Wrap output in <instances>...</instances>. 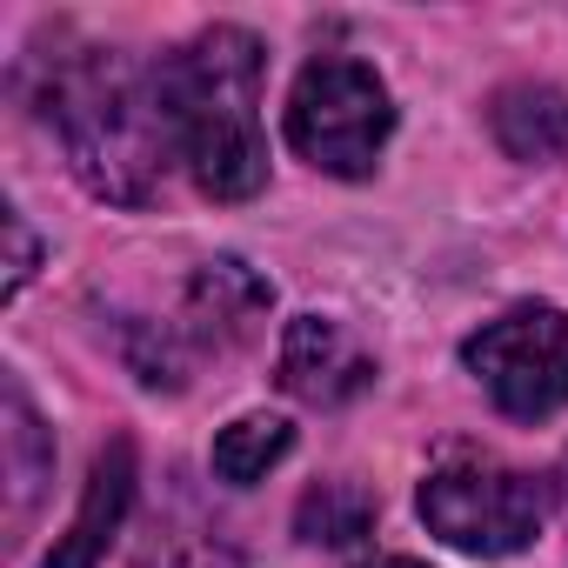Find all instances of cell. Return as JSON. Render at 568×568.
Wrapping results in <instances>:
<instances>
[{
    "instance_id": "5bb4252c",
    "label": "cell",
    "mask_w": 568,
    "mask_h": 568,
    "mask_svg": "<svg viewBox=\"0 0 568 568\" xmlns=\"http://www.w3.org/2000/svg\"><path fill=\"white\" fill-rule=\"evenodd\" d=\"M41 568H94V548H81V541H61Z\"/></svg>"
},
{
    "instance_id": "6da1fadb",
    "label": "cell",
    "mask_w": 568,
    "mask_h": 568,
    "mask_svg": "<svg viewBox=\"0 0 568 568\" xmlns=\"http://www.w3.org/2000/svg\"><path fill=\"white\" fill-rule=\"evenodd\" d=\"M161 108L174 154L187 161L194 187L214 201H247L267 181L261 141V41L247 28H207L174 48L161 68Z\"/></svg>"
},
{
    "instance_id": "277c9868",
    "label": "cell",
    "mask_w": 568,
    "mask_h": 568,
    "mask_svg": "<svg viewBox=\"0 0 568 568\" xmlns=\"http://www.w3.org/2000/svg\"><path fill=\"white\" fill-rule=\"evenodd\" d=\"M548 488L495 455H448L422 481V521L462 555H515L541 535Z\"/></svg>"
},
{
    "instance_id": "8fae6325",
    "label": "cell",
    "mask_w": 568,
    "mask_h": 568,
    "mask_svg": "<svg viewBox=\"0 0 568 568\" xmlns=\"http://www.w3.org/2000/svg\"><path fill=\"white\" fill-rule=\"evenodd\" d=\"M41 481H48V442H41V422L28 408L21 382H8V488H14V515L34 508Z\"/></svg>"
},
{
    "instance_id": "7c38bea8",
    "label": "cell",
    "mask_w": 568,
    "mask_h": 568,
    "mask_svg": "<svg viewBox=\"0 0 568 568\" xmlns=\"http://www.w3.org/2000/svg\"><path fill=\"white\" fill-rule=\"evenodd\" d=\"M161 568H241V555H234L227 541H187V548H174Z\"/></svg>"
},
{
    "instance_id": "8992f818",
    "label": "cell",
    "mask_w": 568,
    "mask_h": 568,
    "mask_svg": "<svg viewBox=\"0 0 568 568\" xmlns=\"http://www.w3.org/2000/svg\"><path fill=\"white\" fill-rule=\"evenodd\" d=\"M375 382V362L355 348V335L328 315H302L281 335V388L315 402V408H335L348 395H362Z\"/></svg>"
},
{
    "instance_id": "7a4b0ae2",
    "label": "cell",
    "mask_w": 568,
    "mask_h": 568,
    "mask_svg": "<svg viewBox=\"0 0 568 568\" xmlns=\"http://www.w3.org/2000/svg\"><path fill=\"white\" fill-rule=\"evenodd\" d=\"M54 128L68 141L74 174L101 201H154L161 168H168V108H161V74H148L128 54L88 48L54 74Z\"/></svg>"
},
{
    "instance_id": "4fadbf2b",
    "label": "cell",
    "mask_w": 568,
    "mask_h": 568,
    "mask_svg": "<svg viewBox=\"0 0 568 568\" xmlns=\"http://www.w3.org/2000/svg\"><path fill=\"white\" fill-rule=\"evenodd\" d=\"M8 234H14V267H8V295H21V281L34 274V234L21 214H8Z\"/></svg>"
},
{
    "instance_id": "30bf717a",
    "label": "cell",
    "mask_w": 568,
    "mask_h": 568,
    "mask_svg": "<svg viewBox=\"0 0 568 568\" xmlns=\"http://www.w3.org/2000/svg\"><path fill=\"white\" fill-rule=\"evenodd\" d=\"M288 448H295V428L281 422V415H241L234 428L214 435V475L234 481V488H247V481H261Z\"/></svg>"
},
{
    "instance_id": "9c48e42d",
    "label": "cell",
    "mask_w": 568,
    "mask_h": 568,
    "mask_svg": "<svg viewBox=\"0 0 568 568\" xmlns=\"http://www.w3.org/2000/svg\"><path fill=\"white\" fill-rule=\"evenodd\" d=\"M295 528H302V541H315V548H348V541H362V535L375 528V495H368L362 481H322V488L302 495Z\"/></svg>"
},
{
    "instance_id": "9a60e30c",
    "label": "cell",
    "mask_w": 568,
    "mask_h": 568,
    "mask_svg": "<svg viewBox=\"0 0 568 568\" xmlns=\"http://www.w3.org/2000/svg\"><path fill=\"white\" fill-rule=\"evenodd\" d=\"M368 568H428V561H408V555H388V561H368Z\"/></svg>"
},
{
    "instance_id": "5b68a950",
    "label": "cell",
    "mask_w": 568,
    "mask_h": 568,
    "mask_svg": "<svg viewBox=\"0 0 568 568\" xmlns=\"http://www.w3.org/2000/svg\"><path fill=\"white\" fill-rule=\"evenodd\" d=\"M462 362L481 375L495 408L515 422H541V415L568 408V322L555 308L528 302V308L495 315L481 335H468Z\"/></svg>"
},
{
    "instance_id": "2e32d148",
    "label": "cell",
    "mask_w": 568,
    "mask_h": 568,
    "mask_svg": "<svg viewBox=\"0 0 568 568\" xmlns=\"http://www.w3.org/2000/svg\"><path fill=\"white\" fill-rule=\"evenodd\" d=\"M561 481H568V462H561Z\"/></svg>"
},
{
    "instance_id": "ba28073f",
    "label": "cell",
    "mask_w": 568,
    "mask_h": 568,
    "mask_svg": "<svg viewBox=\"0 0 568 568\" xmlns=\"http://www.w3.org/2000/svg\"><path fill=\"white\" fill-rule=\"evenodd\" d=\"M495 141L515 161H561L568 154V101L555 88H501L495 94Z\"/></svg>"
},
{
    "instance_id": "3957f363",
    "label": "cell",
    "mask_w": 568,
    "mask_h": 568,
    "mask_svg": "<svg viewBox=\"0 0 568 568\" xmlns=\"http://www.w3.org/2000/svg\"><path fill=\"white\" fill-rule=\"evenodd\" d=\"M395 134V108L388 88L375 81V68L348 61V54H322L302 68L295 94H288V141L302 161H315L322 174L362 181L382 148Z\"/></svg>"
},
{
    "instance_id": "52a82bcc",
    "label": "cell",
    "mask_w": 568,
    "mask_h": 568,
    "mask_svg": "<svg viewBox=\"0 0 568 568\" xmlns=\"http://www.w3.org/2000/svg\"><path fill=\"white\" fill-rule=\"evenodd\" d=\"M261 315H267V281L247 274L241 261H207L187 281V302H181V322H187L194 348H234Z\"/></svg>"
}]
</instances>
